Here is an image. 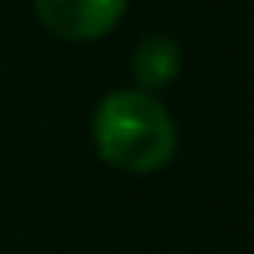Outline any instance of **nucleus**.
<instances>
[{"label": "nucleus", "mask_w": 254, "mask_h": 254, "mask_svg": "<svg viewBox=\"0 0 254 254\" xmlns=\"http://www.w3.org/2000/svg\"><path fill=\"white\" fill-rule=\"evenodd\" d=\"M98 157L122 174H157L178 153V122L157 94L139 87L108 91L91 115Z\"/></svg>", "instance_id": "nucleus-1"}, {"label": "nucleus", "mask_w": 254, "mask_h": 254, "mask_svg": "<svg viewBox=\"0 0 254 254\" xmlns=\"http://www.w3.org/2000/svg\"><path fill=\"white\" fill-rule=\"evenodd\" d=\"M35 18L63 42H98L126 18L129 0H32Z\"/></svg>", "instance_id": "nucleus-2"}, {"label": "nucleus", "mask_w": 254, "mask_h": 254, "mask_svg": "<svg viewBox=\"0 0 254 254\" xmlns=\"http://www.w3.org/2000/svg\"><path fill=\"white\" fill-rule=\"evenodd\" d=\"M181 66H185V53L181 46L164 35V32H150L143 35L136 46H132V56H129V77L139 91L146 94H160L167 91L178 77H181Z\"/></svg>", "instance_id": "nucleus-3"}]
</instances>
